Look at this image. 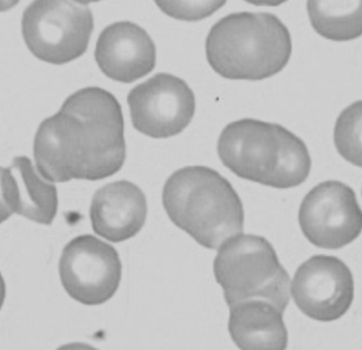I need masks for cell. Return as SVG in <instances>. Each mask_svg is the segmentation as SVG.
<instances>
[{
	"instance_id": "3957f363",
	"label": "cell",
	"mask_w": 362,
	"mask_h": 350,
	"mask_svg": "<svg viewBox=\"0 0 362 350\" xmlns=\"http://www.w3.org/2000/svg\"><path fill=\"white\" fill-rule=\"evenodd\" d=\"M163 203L172 222L206 249H218L244 230L240 196L211 168L192 166L174 172L163 187Z\"/></svg>"
},
{
	"instance_id": "52a82bcc",
	"label": "cell",
	"mask_w": 362,
	"mask_h": 350,
	"mask_svg": "<svg viewBox=\"0 0 362 350\" xmlns=\"http://www.w3.org/2000/svg\"><path fill=\"white\" fill-rule=\"evenodd\" d=\"M59 272L70 298L87 306H97L116 294L122 264L112 245L91 235H83L64 247Z\"/></svg>"
},
{
	"instance_id": "ac0fdd59",
	"label": "cell",
	"mask_w": 362,
	"mask_h": 350,
	"mask_svg": "<svg viewBox=\"0 0 362 350\" xmlns=\"http://www.w3.org/2000/svg\"><path fill=\"white\" fill-rule=\"evenodd\" d=\"M4 170V168L0 167V224L4 223L6 220H8L13 215L8 209L6 201H4V196H2L1 179Z\"/></svg>"
},
{
	"instance_id": "ffe728a7",
	"label": "cell",
	"mask_w": 362,
	"mask_h": 350,
	"mask_svg": "<svg viewBox=\"0 0 362 350\" xmlns=\"http://www.w3.org/2000/svg\"><path fill=\"white\" fill-rule=\"evenodd\" d=\"M6 283H4V277H2L1 273H0V310H1L2 306H4V300H6Z\"/></svg>"
},
{
	"instance_id": "4fadbf2b",
	"label": "cell",
	"mask_w": 362,
	"mask_h": 350,
	"mask_svg": "<svg viewBox=\"0 0 362 350\" xmlns=\"http://www.w3.org/2000/svg\"><path fill=\"white\" fill-rule=\"evenodd\" d=\"M1 188L11 213L36 223H52L59 207L57 187L40 175L28 157H15L10 167L4 168Z\"/></svg>"
},
{
	"instance_id": "7a4b0ae2",
	"label": "cell",
	"mask_w": 362,
	"mask_h": 350,
	"mask_svg": "<svg viewBox=\"0 0 362 350\" xmlns=\"http://www.w3.org/2000/svg\"><path fill=\"white\" fill-rule=\"evenodd\" d=\"M217 152L234 174L276 189L301 185L312 169L310 152L298 136L281 125L253 119L228 125L219 136Z\"/></svg>"
},
{
	"instance_id": "5bb4252c",
	"label": "cell",
	"mask_w": 362,
	"mask_h": 350,
	"mask_svg": "<svg viewBox=\"0 0 362 350\" xmlns=\"http://www.w3.org/2000/svg\"><path fill=\"white\" fill-rule=\"evenodd\" d=\"M228 327L240 350H286L288 345L283 312L264 300L231 307Z\"/></svg>"
},
{
	"instance_id": "277c9868",
	"label": "cell",
	"mask_w": 362,
	"mask_h": 350,
	"mask_svg": "<svg viewBox=\"0 0 362 350\" xmlns=\"http://www.w3.org/2000/svg\"><path fill=\"white\" fill-rule=\"evenodd\" d=\"M293 44L286 26L270 13L240 12L221 18L206 38V59L219 76L263 80L283 70Z\"/></svg>"
},
{
	"instance_id": "8fae6325",
	"label": "cell",
	"mask_w": 362,
	"mask_h": 350,
	"mask_svg": "<svg viewBox=\"0 0 362 350\" xmlns=\"http://www.w3.org/2000/svg\"><path fill=\"white\" fill-rule=\"evenodd\" d=\"M95 57L108 78L132 83L154 69L156 47L144 28L131 21H119L100 34Z\"/></svg>"
},
{
	"instance_id": "7c38bea8",
	"label": "cell",
	"mask_w": 362,
	"mask_h": 350,
	"mask_svg": "<svg viewBox=\"0 0 362 350\" xmlns=\"http://www.w3.org/2000/svg\"><path fill=\"white\" fill-rule=\"evenodd\" d=\"M146 215V196L131 181H119L103 186L91 202L93 230L110 242H122L135 237L144 227Z\"/></svg>"
},
{
	"instance_id": "9a60e30c",
	"label": "cell",
	"mask_w": 362,
	"mask_h": 350,
	"mask_svg": "<svg viewBox=\"0 0 362 350\" xmlns=\"http://www.w3.org/2000/svg\"><path fill=\"white\" fill-rule=\"evenodd\" d=\"M308 11L313 28L327 40L362 35V1H308Z\"/></svg>"
},
{
	"instance_id": "5b68a950",
	"label": "cell",
	"mask_w": 362,
	"mask_h": 350,
	"mask_svg": "<svg viewBox=\"0 0 362 350\" xmlns=\"http://www.w3.org/2000/svg\"><path fill=\"white\" fill-rule=\"evenodd\" d=\"M213 270L229 308L264 300L284 313L291 302V277L263 237L240 234L228 239L218 249Z\"/></svg>"
},
{
	"instance_id": "30bf717a",
	"label": "cell",
	"mask_w": 362,
	"mask_h": 350,
	"mask_svg": "<svg viewBox=\"0 0 362 350\" xmlns=\"http://www.w3.org/2000/svg\"><path fill=\"white\" fill-rule=\"evenodd\" d=\"M127 103L137 131L153 138L181 133L195 113V96L189 85L169 74H158L129 91Z\"/></svg>"
},
{
	"instance_id": "d6986e66",
	"label": "cell",
	"mask_w": 362,
	"mask_h": 350,
	"mask_svg": "<svg viewBox=\"0 0 362 350\" xmlns=\"http://www.w3.org/2000/svg\"><path fill=\"white\" fill-rule=\"evenodd\" d=\"M57 350H98L95 347L90 346L84 343H69V344L63 345Z\"/></svg>"
},
{
	"instance_id": "e0dca14e",
	"label": "cell",
	"mask_w": 362,
	"mask_h": 350,
	"mask_svg": "<svg viewBox=\"0 0 362 350\" xmlns=\"http://www.w3.org/2000/svg\"><path fill=\"white\" fill-rule=\"evenodd\" d=\"M159 8L170 16L182 21H200L225 4L223 1L180 2L158 1Z\"/></svg>"
},
{
	"instance_id": "8992f818",
	"label": "cell",
	"mask_w": 362,
	"mask_h": 350,
	"mask_svg": "<svg viewBox=\"0 0 362 350\" xmlns=\"http://www.w3.org/2000/svg\"><path fill=\"white\" fill-rule=\"evenodd\" d=\"M23 35L37 59L68 63L86 51L93 30L88 4L74 1H35L23 13Z\"/></svg>"
},
{
	"instance_id": "9c48e42d",
	"label": "cell",
	"mask_w": 362,
	"mask_h": 350,
	"mask_svg": "<svg viewBox=\"0 0 362 350\" xmlns=\"http://www.w3.org/2000/svg\"><path fill=\"white\" fill-rule=\"evenodd\" d=\"M291 298L310 319L337 321L354 302L352 271L335 256H313L296 271L291 281Z\"/></svg>"
},
{
	"instance_id": "ba28073f",
	"label": "cell",
	"mask_w": 362,
	"mask_h": 350,
	"mask_svg": "<svg viewBox=\"0 0 362 350\" xmlns=\"http://www.w3.org/2000/svg\"><path fill=\"white\" fill-rule=\"evenodd\" d=\"M299 223L315 247L342 249L361 236L362 209L350 186L338 181H323L302 201Z\"/></svg>"
},
{
	"instance_id": "2e32d148",
	"label": "cell",
	"mask_w": 362,
	"mask_h": 350,
	"mask_svg": "<svg viewBox=\"0 0 362 350\" xmlns=\"http://www.w3.org/2000/svg\"><path fill=\"white\" fill-rule=\"evenodd\" d=\"M334 140L339 154L362 168V100L351 104L338 117Z\"/></svg>"
},
{
	"instance_id": "6da1fadb",
	"label": "cell",
	"mask_w": 362,
	"mask_h": 350,
	"mask_svg": "<svg viewBox=\"0 0 362 350\" xmlns=\"http://www.w3.org/2000/svg\"><path fill=\"white\" fill-rule=\"evenodd\" d=\"M125 157L122 110L99 87L70 96L57 114L42 121L34 140L36 168L51 183L106 179L122 168Z\"/></svg>"
}]
</instances>
